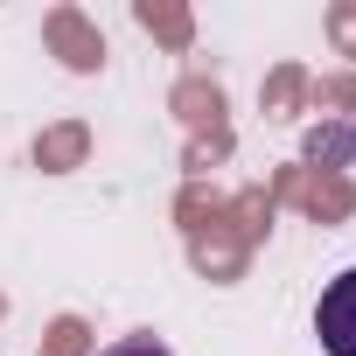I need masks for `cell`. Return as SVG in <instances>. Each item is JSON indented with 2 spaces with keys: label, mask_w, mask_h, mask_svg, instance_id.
Wrapping results in <instances>:
<instances>
[{
  "label": "cell",
  "mask_w": 356,
  "mask_h": 356,
  "mask_svg": "<svg viewBox=\"0 0 356 356\" xmlns=\"http://www.w3.org/2000/svg\"><path fill=\"white\" fill-rule=\"evenodd\" d=\"M314 335H321L328 356H356V266L342 280H328V293L314 307Z\"/></svg>",
  "instance_id": "obj_1"
},
{
  "label": "cell",
  "mask_w": 356,
  "mask_h": 356,
  "mask_svg": "<svg viewBox=\"0 0 356 356\" xmlns=\"http://www.w3.org/2000/svg\"><path fill=\"white\" fill-rule=\"evenodd\" d=\"M98 356H175L168 342H154V335H119L112 349H98Z\"/></svg>",
  "instance_id": "obj_2"
},
{
  "label": "cell",
  "mask_w": 356,
  "mask_h": 356,
  "mask_svg": "<svg viewBox=\"0 0 356 356\" xmlns=\"http://www.w3.org/2000/svg\"><path fill=\"white\" fill-rule=\"evenodd\" d=\"M349 147H356V126H349Z\"/></svg>",
  "instance_id": "obj_3"
}]
</instances>
